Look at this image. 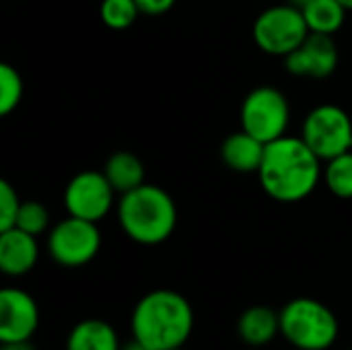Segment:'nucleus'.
<instances>
[{
    "mask_svg": "<svg viewBox=\"0 0 352 350\" xmlns=\"http://www.w3.org/2000/svg\"><path fill=\"white\" fill-rule=\"evenodd\" d=\"M262 190L276 202L295 204L305 200L324 177L322 159L299 136H280L266 144L258 169Z\"/></svg>",
    "mask_w": 352,
    "mask_h": 350,
    "instance_id": "f257e3e1",
    "label": "nucleus"
},
{
    "mask_svg": "<svg viewBox=\"0 0 352 350\" xmlns=\"http://www.w3.org/2000/svg\"><path fill=\"white\" fill-rule=\"evenodd\" d=\"M130 330L148 350L182 349L194 330V309L182 293L157 289L136 303Z\"/></svg>",
    "mask_w": 352,
    "mask_h": 350,
    "instance_id": "f03ea898",
    "label": "nucleus"
},
{
    "mask_svg": "<svg viewBox=\"0 0 352 350\" xmlns=\"http://www.w3.org/2000/svg\"><path fill=\"white\" fill-rule=\"evenodd\" d=\"M118 221L132 241L140 245H159L175 231L177 208L163 188L142 184L136 190L122 194L118 202Z\"/></svg>",
    "mask_w": 352,
    "mask_h": 350,
    "instance_id": "7ed1b4c3",
    "label": "nucleus"
},
{
    "mask_svg": "<svg viewBox=\"0 0 352 350\" xmlns=\"http://www.w3.org/2000/svg\"><path fill=\"white\" fill-rule=\"evenodd\" d=\"M280 334L297 350H328L338 340L334 311L318 299L297 297L280 309Z\"/></svg>",
    "mask_w": 352,
    "mask_h": 350,
    "instance_id": "20e7f679",
    "label": "nucleus"
},
{
    "mask_svg": "<svg viewBox=\"0 0 352 350\" xmlns=\"http://www.w3.org/2000/svg\"><path fill=\"white\" fill-rule=\"evenodd\" d=\"M303 10L293 4H276L262 10L254 23L256 45L270 56L287 58L309 35Z\"/></svg>",
    "mask_w": 352,
    "mask_h": 350,
    "instance_id": "39448f33",
    "label": "nucleus"
},
{
    "mask_svg": "<svg viewBox=\"0 0 352 350\" xmlns=\"http://www.w3.org/2000/svg\"><path fill=\"white\" fill-rule=\"evenodd\" d=\"M239 118L241 130L268 144L287 134L291 122V107L283 91L270 85H262L245 95Z\"/></svg>",
    "mask_w": 352,
    "mask_h": 350,
    "instance_id": "423d86ee",
    "label": "nucleus"
},
{
    "mask_svg": "<svg viewBox=\"0 0 352 350\" xmlns=\"http://www.w3.org/2000/svg\"><path fill=\"white\" fill-rule=\"evenodd\" d=\"M301 138L322 161L344 155L352 151L351 116L332 103L318 105L303 120Z\"/></svg>",
    "mask_w": 352,
    "mask_h": 350,
    "instance_id": "0eeeda50",
    "label": "nucleus"
},
{
    "mask_svg": "<svg viewBox=\"0 0 352 350\" xmlns=\"http://www.w3.org/2000/svg\"><path fill=\"white\" fill-rule=\"evenodd\" d=\"M101 250V233L97 223L66 217L52 227L47 235V252L52 260L64 268H80L89 264Z\"/></svg>",
    "mask_w": 352,
    "mask_h": 350,
    "instance_id": "6e6552de",
    "label": "nucleus"
},
{
    "mask_svg": "<svg viewBox=\"0 0 352 350\" xmlns=\"http://www.w3.org/2000/svg\"><path fill=\"white\" fill-rule=\"evenodd\" d=\"M116 190L99 171H82L74 175L64 190V206L70 217L91 223L103 221L113 208Z\"/></svg>",
    "mask_w": 352,
    "mask_h": 350,
    "instance_id": "1a4fd4ad",
    "label": "nucleus"
},
{
    "mask_svg": "<svg viewBox=\"0 0 352 350\" xmlns=\"http://www.w3.org/2000/svg\"><path fill=\"white\" fill-rule=\"evenodd\" d=\"M39 328L37 301L23 289L0 291V342H27Z\"/></svg>",
    "mask_w": 352,
    "mask_h": 350,
    "instance_id": "9d476101",
    "label": "nucleus"
},
{
    "mask_svg": "<svg viewBox=\"0 0 352 350\" xmlns=\"http://www.w3.org/2000/svg\"><path fill=\"white\" fill-rule=\"evenodd\" d=\"M285 66L293 76L326 78L338 66V47L332 35L309 33L305 41L285 58Z\"/></svg>",
    "mask_w": 352,
    "mask_h": 350,
    "instance_id": "9b49d317",
    "label": "nucleus"
},
{
    "mask_svg": "<svg viewBox=\"0 0 352 350\" xmlns=\"http://www.w3.org/2000/svg\"><path fill=\"white\" fill-rule=\"evenodd\" d=\"M39 260L37 237L19 227L0 231V270L6 276H25Z\"/></svg>",
    "mask_w": 352,
    "mask_h": 350,
    "instance_id": "f8f14e48",
    "label": "nucleus"
},
{
    "mask_svg": "<svg viewBox=\"0 0 352 350\" xmlns=\"http://www.w3.org/2000/svg\"><path fill=\"white\" fill-rule=\"evenodd\" d=\"M264 153H266V144L245 130L227 136L221 146L223 163L237 173H258Z\"/></svg>",
    "mask_w": 352,
    "mask_h": 350,
    "instance_id": "ddd939ff",
    "label": "nucleus"
},
{
    "mask_svg": "<svg viewBox=\"0 0 352 350\" xmlns=\"http://www.w3.org/2000/svg\"><path fill=\"white\" fill-rule=\"evenodd\" d=\"M239 338L250 347H266L280 332V316L266 305L245 309L237 322Z\"/></svg>",
    "mask_w": 352,
    "mask_h": 350,
    "instance_id": "4468645a",
    "label": "nucleus"
},
{
    "mask_svg": "<svg viewBox=\"0 0 352 350\" xmlns=\"http://www.w3.org/2000/svg\"><path fill=\"white\" fill-rule=\"evenodd\" d=\"M120 338L111 324L105 320H82L78 322L68 338H66V350H120Z\"/></svg>",
    "mask_w": 352,
    "mask_h": 350,
    "instance_id": "2eb2a0df",
    "label": "nucleus"
},
{
    "mask_svg": "<svg viewBox=\"0 0 352 350\" xmlns=\"http://www.w3.org/2000/svg\"><path fill=\"white\" fill-rule=\"evenodd\" d=\"M103 173L118 194L132 192L144 184V165L134 153H128V151L113 153L107 159Z\"/></svg>",
    "mask_w": 352,
    "mask_h": 350,
    "instance_id": "dca6fc26",
    "label": "nucleus"
},
{
    "mask_svg": "<svg viewBox=\"0 0 352 350\" xmlns=\"http://www.w3.org/2000/svg\"><path fill=\"white\" fill-rule=\"evenodd\" d=\"M303 10L311 33L334 35L346 19V8L338 0H311Z\"/></svg>",
    "mask_w": 352,
    "mask_h": 350,
    "instance_id": "f3484780",
    "label": "nucleus"
},
{
    "mask_svg": "<svg viewBox=\"0 0 352 350\" xmlns=\"http://www.w3.org/2000/svg\"><path fill=\"white\" fill-rule=\"evenodd\" d=\"M328 165L324 167V182L328 186V190L342 198V200H351L352 198V151L338 155L330 161H326Z\"/></svg>",
    "mask_w": 352,
    "mask_h": 350,
    "instance_id": "a211bd4d",
    "label": "nucleus"
},
{
    "mask_svg": "<svg viewBox=\"0 0 352 350\" xmlns=\"http://www.w3.org/2000/svg\"><path fill=\"white\" fill-rule=\"evenodd\" d=\"M101 19L113 31H124L132 27L140 14L136 0H103L101 2Z\"/></svg>",
    "mask_w": 352,
    "mask_h": 350,
    "instance_id": "6ab92c4d",
    "label": "nucleus"
},
{
    "mask_svg": "<svg viewBox=\"0 0 352 350\" xmlns=\"http://www.w3.org/2000/svg\"><path fill=\"white\" fill-rule=\"evenodd\" d=\"M23 99V78L10 64H0V116L12 113Z\"/></svg>",
    "mask_w": 352,
    "mask_h": 350,
    "instance_id": "aec40b11",
    "label": "nucleus"
},
{
    "mask_svg": "<svg viewBox=\"0 0 352 350\" xmlns=\"http://www.w3.org/2000/svg\"><path fill=\"white\" fill-rule=\"evenodd\" d=\"M21 231L25 233H31V235H41L47 231L50 227V212L47 208L37 202V200H27L21 204V210H19V217H16V225Z\"/></svg>",
    "mask_w": 352,
    "mask_h": 350,
    "instance_id": "412c9836",
    "label": "nucleus"
},
{
    "mask_svg": "<svg viewBox=\"0 0 352 350\" xmlns=\"http://www.w3.org/2000/svg\"><path fill=\"white\" fill-rule=\"evenodd\" d=\"M21 200L16 190L8 182H0V231L12 229L21 210Z\"/></svg>",
    "mask_w": 352,
    "mask_h": 350,
    "instance_id": "4be33fe9",
    "label": "nucleus"
},
{
    "mask_svg": "<svg viewBox=\"0 0 352 350\" xmlns=\"http://www.w3.org/2000/svg\"><path fill=\"white\" fill-rule=\"evenodd\" d=\"M136 4H138V8H140L142 14L157 17V14L167 12L175 4V0H136Z\"/></svg>",
    "mask_w": 352,
    "mask_h": 350,
    "instance_id": "5701e85b",
    "label": "nucleus"
},
{
    "mask_svg": "<svg viewBox=\"0 0 352 350\" xmlns=\"http://www.w3.org/2000/svg\"><path fill=\"white\" fill-rule=\"evenodd\" d=\"M0 350H35V347L27 340V342H2Z\"/></svg>",
    "mask_w": 352,
    "mask_h": 350,
    "instance_id": "b1692460",
    "label": "nucleus"
},
{
    "mask_svg": "<svg viewBox=\"0 0 352 350\" xmlns=\"http://www.w3.org/2000/svg\"><path fill=\"white\" fill-rule=\"evenodd\" d=\"M120 350H148V349H146L144 344H140L138 340H134V338H132L130 342L122 344V349H120Z\"/></svg>",
    "mask_w": 352,
    "mask_h": 350,
    "instance_id": "393cba45",
    "label": "nucleus"
},
{
    "mask_svg": "<svg viewBox=\"0 0 352 350\" xmlns=\"http://www.w3.org/2000/svg\"><path fill=\"white\" fill-rule=\"evenodd\" d=\"M289 4H293V6H297V8H305L311 0H287Z\"/></svg>",
    "mask_w": 352,
    "mask_h": 350,
    "instance_id": "a878e982",
    "label": "nucleus"
},
{
    "mask_svg": "<svg viewBox=\"0 0 352 350\" xmlns=\"http://www.w3.org/2000/svg\"><path fill=\"white\" fill-rule=\"evenodd\" d=\"M338 2H340L346 10H352V0H338Z\"/></svg>",
    "mask_w": 352,
    "mask_h": 350,
    "instance_id": "bb28decb",
    "label": "nucleus"
},
{
    "mask_svg": "<svg viewBox=\"0 0 352 350\" xmlns=\"http://www.w3.org/2000/svg\"><path fill=\"white\" fill-rule=\"evenodd\" d=\"M171 350H186V349H184V347H182V349H171Z\"/></svg>",
    "mask_w": 352,
    "mask_h": 350,
    "instance_id": "cd10ccee",
    "label": "nucleus"
},
{
    "mask_svg": "<svg viewBox=\"0 0 352 350\" xmlns=\"http://www.w3.org/2000/svg\"><path fill=\"white\" fill-rule=\"evenodd\" d=\"M295 350H297V349H295Z\"/></svg>",
    "mask_w": 352,
    "mask_h": 350,
    "instance_id": "c85d7f7f",
    "label": "nucleus"
},
{
    "mask_svg": "<svg viewBox=\"0 0 352 350\" xmlns=\"http://www.w3.org/2000/svg\"><path fill=\"white\" fill-rule=\"evenodd\" d=\"M351 350H352V349H351Z\"/></svg>",
    "mask_w": 352,
    "mask_h": 350,
    "instance_id": "c756f323",
    "label": "nucleus"
}]
</instances>
